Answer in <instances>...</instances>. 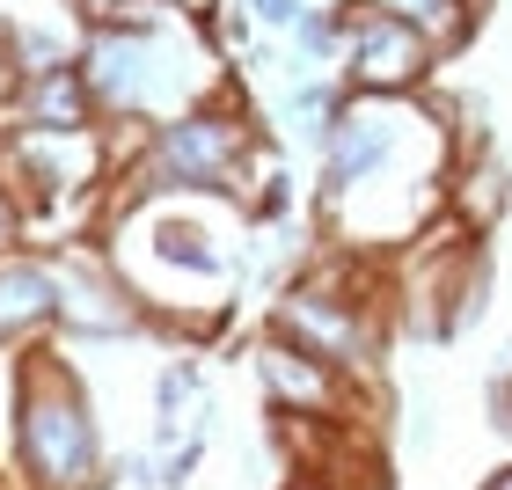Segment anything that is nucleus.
I'll use <instances>...</instances> for the list:
<instances>
[{
	"label": "nucleus",
	"mask_w": 512,
	"mask_h": 490,
	"mask_svg": "<svg viewBox=\"0 0 512 490\" xmlns=\"http://www.w3.org/2000/svg\"><path fill=\"white\" fill-rule=\"evenodd\" d=\"M213 403V381H205V352H176V359H161L154 373V439H147V454H169L183 432H191V417Z\"/></svg>",
	"instance_id": "ddd939ff"
},
{
	"label": "nucleus",
	"mask_w": 512,
	"mask_h": 490,
	"mask_svg": "<svg viewBox=\"0 0 512 490\" xmlns=\"http://www.w3.org/2000/svg\"><path fill=\"white\" fill-rule=\"evenodd\" d=\"M52 278H59V344H66V352L132 344L139 330H147V315H139V300L125 293V278L110 271L103 242L52 249Z\"/></svg>",
	"instance_id": "1a4fd4ad"
},
{
	"label": "nucleus",
	"mask_w": 512,
	"mask_h": 490,
	"mask_svg": "<svg viewBox=\"0 0 512 490\" xmlns=\"http://www.w3.org/2000/svg\"><path fill=\"white\" fill-rule=\"evenodd\" d=\"M8 469L22 490H103L110 432L81 381V352L44 344L15 359L8 381Z\"/></svg>",
	"instance_id": "20e7f679"
},
{
	"label": "nucleus",
	"mask_w": 512,
	"mask_h": 490,
	"mask_svg": "<svg viewBox=\"0 0 512 490\" xmlns=\"http://www.w3.org/2000/svg\"><path fill=\"white\" fill-rule=\"evenodd\" d=\"M15 88H22V66H15V15L0 8V110H8Z\"/></svg>",
	"instance_id": "6ab92c4d"
},
{
	"label": "nucleus",
	"mask_w": 512,
	"mask_h": 490,
	"mask_svg": "<svg viewBox=\"0 0 512 490\" xmlns=\"http://www.w3.org/2000/svg\"><path fill=\"white\" fill-rule=\"evenodd\" d=\"M366 8H381V15H395V22H410V30L425 37L439 59L469 52V37H476V22H483V0H366Z\"/></svg>",
	"instance_id": "4468645a"
},
{
	"label": "nucleus",
	"mask_w": 512,
	"mask_h": 490,
	"mask_svg": "<svg viewBox=\"0 0 512 490\" xmlns=\"http://www.w3.org/2000/svg\"><path fill=\"white\" fill-rule=\"evenodd\" d=\"M286 52L308 66V74H337V59H344V8H300V22L286 30Z\"/></svg>",
	"instance_id": "dca6fc26"
},
{
	"label": "nucleus",
	"mask_w": 512,
	"mask_h": 490,
	"mask_svg": "<svg viewBox=\"0 0 512 490\" xmlns=\"http://www.w3.org/2000/svg\"><path fill=\"white\" fill-rule=\"evenodd\" d=\"M483 147L447 88L344 96L315 139V235L352 256H395L447 213L454 161Z\"/></svg>",
	"instance_id": "f257e3e1"
},
{
	"label": "nucleus",
	"mask_w": 512,
	"mask_h": 490,
	"mask_svg": "<svg viewBox=\"0 0 512 490\" xmlns=\"http://www.w3.org/2000/svg\"><path fill=\"white\" fill-rule=\"evenodd\" d=\"M0 125H52V132H74V125H96V96H88L81 66H59V74H30L8 96Z\"/></svg>",
	"instance_id": "f8f14e48"
},
{
	"label": "nucleus",
	"mask_w": 512,
	"mask_h": 490,
	"mask_svg": "<svg viewBox=\"0 0 512 490\" xmlns=\"http://www.w3.org/2000/svg\"><path fill=\"white\" fill-rule=\"evenodd\" d=\"M242 359H249V381H256V395H264L271 417H308V425H366V417H374V403H381V388L352 381V373H337L330 359L300 352V344L271 337V330L242 337Z\"/></svg>",
	"instance_id": "0eeeda50"
},
{
	"label": "nucleus",
	"mask_w": 512,
	"mask_h": 490,
	"mask_svg": "<svg viewBox=\"0 0 512 490\" xmlns=\"http://www.w3.org/2000/svg\"><path fill=\"white\" fill-rule=\"evenodd\" d=\"M271 169V118L242 96V74L205 96L198 110L154 125L147 147H139L132 169H118L110 183L132 198L147 191H176V198H227V205H249L256 176Z\"/></svg>",
	"instance_id": "39448f33"
},
{
	"label": "nucleus",
	"mask_w": 512,
	"mask_h": 490,
	"mask_svg": "<svg viewBox=\"0 0 512 490\" xmlns=\"http://www.w3.org/2000/svg\"><path fill=\"white\" fill-rule=\"evenodd\" d=\"M286 490H315V483H308V476H286Z\"/></svg>",
	"instance_id": "412c9836"
},
{
	"label": "nucleus",
	"mask_w": 512,
	"mask_h": 490,
	"mask_svg": "<svg viewBox=\"0 0 512 490\" xmlns=\"http://www.w3.org/2000/svg\"><path fill=\"white\" fill-rule=\"evenodd\" d=\"M176 15H191V22H205V30H213V15H220V0H169Z\"/></svg>",
	"instance_id": "aec40b11"
},
{
	"label": "nucleus",
	"mask_w": 512,
	"mask_h": 490,
	"mask_svg": "<svg viewBox=\"0 0 512 490\" xmlns=\"http://www.w3.org/2000/svg\"><path fill=\"white\" fill-rule=\"evenodd\" d=\"M8 249H30V213H22L15 183L0 176V256H8Z\"/></svg>",
	"instance_id": "f3484780"
},
{
	"label": "nucleus",
	"mask_w": 512,
	"mask_h": 490,
	"mask_svg": "<svg viewBox=\"0 0 512 490\" xmlns=\"http://www.w3.org/2000/svg\"><path fill=\"white\" fill-rule=\"evenodd\" d=\"M0 403H8V388H0Z\"/></svg>",
	"instance_id": "5701e85b"
},
{
	"label": "nucleus",
	"mask_w": 512,
	"mask_h": 490,
	"mask_svg": "<svg viewBox=\"0 0 512 490\" xmlns=\"http://www.w3.org/2000/svg\"><path fill=\"white\" fill-rule=\"evenodd\" d=\"M59 344V278L44 249H8L0 256V352H44Z\"/></svg>",
	"instance_id": "9d476101"
},
{
	"label": "nucleus",
	"mask_w": 512,
	"mask_h": 490,
	"mask_svg": "<svg viewBox=\"0 0 512 490\" xmlns=\"http://www.w3.org/2000/svg\"><path fill=\"white\" fill-rule=\"evenodd\" d=\"M483 8H491V0H483Z\"/></svg>",
	"instance_id": "b1692460"
},
{
	"label": "nucleus",
	"mask_w": 512,
	"mask_h": 490,
	"mask_svg": "<svg viewBox=\"0 0 512 490\" xmlns=\"http://www.w3.org/2000/svg\"><path fill=\"white\" fill-rule=\"evenodd\" d=\"M96 242L110 256V271L125 278V293L139 300L147 330L183 337V352L227 337L242 286H249V264H256V227L242 220V205L176 198V191L132 198L110 183Z\"/></svg>",
	"instance_id": "f03ea898"
},
{
	"label": "nucleus",
	"mask_w": 512,
	"mask_h": 490,
	"mask_svg": "<svg viewBox=\"0 0 512 490\" xmlns=\"http://www.w3.org/2000/svg\"><path fill=\"white\" fill-rule=\"evenodd\" d=\"M505 205H512V169L498 161V147H469L447 176V220L469 242H483V235H498Z\"/></svg>",
	"instance_id": "9b49d317"
},
{
	"label": "nucleus",
	"mask_w": 512,
	"mask_h": 490,
	"mask_svg": "<svg viewBox=\"0 0 512 490\" xmlns=\"http://www.w3.org/2000/svg\"><path fill=\"white\" fill-rule=\"evenodd\" d=\"M337 103H344V81H337V74H300V81L278 88V110H271V118L286 125L293 139H308V147H315L322 125L337 118Z\"/></svg>",
	"instance_id": "2eb2a0df"
},
{
	"label": "nucleus",
	"mask_w": 512,
	"mask_h": 490,
	"mask_svg": "<svg viewBox=\"0 0 512 490\" xmlns=\"http://www.w3.org/2000/svg\"><path fill=\"white\" fill-rule=\"evenodd\" d=\"M235 8L256 22V30H293L300 22V0H235Z\"/></svg>",
	"instance_id": "a211bd4d"
},
{
	"label": "nucleus",
	"mask_w": 512,
	"mask_h": 490,
	"mask_svg": "<svg viewBox=\"0 0 512 490\" xmlns=\"http://www.w3.org/2000/svg\"><path fill=\"white\" fill-rule=\"evenodd\" d=\"M439 59L410 22H395L366 0H344V59H337V81L344 96H425Z\"/></svg>",
	"instance_id": "6e6552de"
},
{
	"label": "nucleus",
	"mask_w": 512,
	"mask_h": 490,
	"mask_svg": "<svg viewBox=\"0 0 512 490\" xmlns=\"http://www.w3.org/2000/svg\"><path fill=\"white\" fill-rule=\"evenodd\" d=\"M388 256H352V249H330L322 242V264H300L286 286L271 293V315L264 330L300 344V352L330 359L337 373L381 388V359L395 344V322H388Z\"/></svg>",
	"instance_id": "423d86ee"
},
{
	"label": "nucleus",
	"mask_w": 512,
	"mask_h": 490,
	"mask_svg": "<svg viewBox=\"0 0 512 490\" xmlns=\"http://www.w3.org/2000/svg\"><path fill=\"white\" fill-rule=\"evenodd\" d=\"M81 81L96 96V118L103 125H125V132H154L198 110L205 96H220L235 81L227 52L213 44L205 22H169V30H96L81 37Z\"/></svg>",
	"instance_id": "7ed1b4c3"
},
{
	"label": "nucleus",
	"mask_w": 512,
	"mask_h": 490,
	"mask_svg": "<svg viewBox=\"0 0 512 490\" xmlns=\"http://www.w3.org/2000/svg\"><path fill=\"white\" fill-rule=\"evenodd\" d=\"M300 8H344V0H300Z\"/></svg>",
	"instance_id": "4be33fe9"
}]
</instances>
